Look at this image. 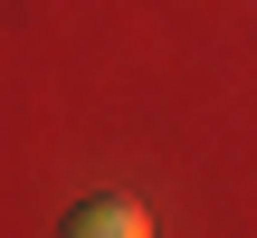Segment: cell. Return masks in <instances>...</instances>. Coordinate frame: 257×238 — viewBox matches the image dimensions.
<instances>
[{
  "instance_id": "1",
  "label": "cell",
  "mask_w": 257,
  "mask_h": 238,
  "mask_svg": "<svg viewBox=\"0 0 257 238\" xmlns=\"http://www.w3.org/2000/svg\"><path fill=\"white\" fill-rule=\"evenodd\" d=\"M67 238H153V210H143L134 191H95V200H76Z\"/></svg>"
}]
</instances>
